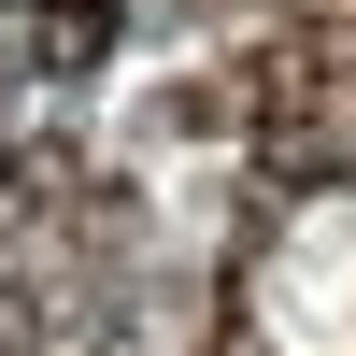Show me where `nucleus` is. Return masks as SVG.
<instances>
[{"label": "nucleus", "instance_id": "2", "mask_svg": "<svg viewBox=\"0 0 356 356\" xmlns=\"http://www.w3.org/2000/svg\"><path fill=\"white\" fill-rule=\"evenodd\" d=\"M0 356H15V328H0Z\"/></svg>", "mask_w": 356, "mask_h": 356}, {"label": "nucleus", "instance_id": "1", "mask_svg": "<svg viewBox=\"0 0 356 356\" xmlns=\"http://www.w3.org/2000/svg\"><path fill=\"white\" fill-rule=\"evenodd\" d=\"M57 200H72V157H29V143H0V228H43Z\"/></svg>", "mask_w": 356, "mask_h": 356}]
</instances>
